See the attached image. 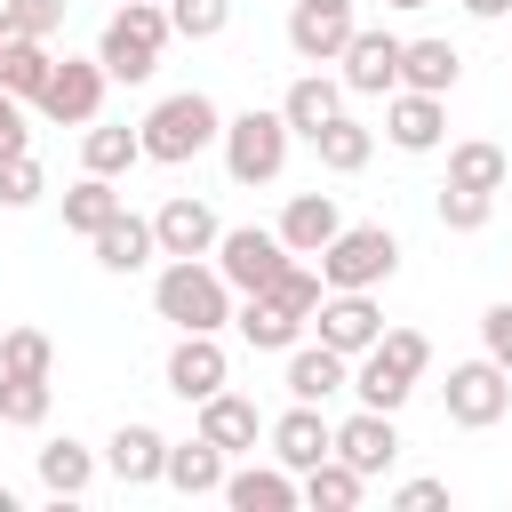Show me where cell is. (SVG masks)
I'll return each instance as SVG.
<instances>
[{
	"instance_id": "603a6c76",
	"label": "cell",
	"mask_w": 512,
	"mask_h": 512,
	"mask_svg": "<svg viewBox=\"0 0 512 512\" xmlns=\"http://www.w3.org/2000/svg\"><path fill=\"white\" fill-rule=\"evenodd\" d=\"M344 80H328V72H304V80H288V96H280V120L296 128V136H320L336 112H344Z\"/></svg>"
},
{
	"instance_id": "1f68e13d",
	"label": "cell",
	"mask_w": 512,
	"mask_h": 512,
	"mask_svg": "<svg viewBox=\"0 0 512 512\" xmlns=\"http://www.w3.org/2000/svg\"><path fill=\"white\" fill-rule=\"evenodd\" d=\"M504 176H512L504 144H488V136H464V144H448V184H472V192H504Z\"/></svg>"
},
{
	"instance_id": "f35d334b",
	"label": "cell",
	"mask_w": 512,
	"mask_h": 512,
	"mask_svg": "<svg viewBox=\"0 0 512 512\" xmlns=\"http://www.w3.org/2000/svg\"><path fill=\"white\" fill-rule=\"evenodd\" d=\"M40 192H48V176H40V160H32V152L0 160V208H32Z\"/></svg>"
},
{
	"instance_id": "e575fe53",
	"label": "cell",
	"mask_w": 512,
	"mask_h": 512,
	"mask_svg": "<svg viewBox=\"0 0 512 512\" xmlns=\"http://www.w3.org/2000/svg\"><path fill=\"white\" fill-rule=\"evenodd\" d=\"M48 376H0V424H16V432H32V424H48Z\"/></svg>"
},
{
	"instance_id": "f6af8a7d",
	"label": "cell",
	"mask_w": 512,
	"mask_h": 512,
	"mask_svg": "<svg viewBox=\"0 0 512 512\" xmlns=\"http://www.w3.org/2000/svg\"><path fill=\"white\" fill-rule=\"evenodd\" d=\"M456 8H464V16H480V24H504V16H512V0H456Z\"/></svg>"
},
{
	"instance_id": "9c48e42d",
	"label": "cell",
	"mask_w": 512,
	"mask_h": 512,
	"mask_svg": "<svg viewBox=\"0 0 512 512\" xmlns=\"http://www.w3.org/2000/svg\"><path fill=\"white\" fill-rule=\"evenodd\" d=\"M104 88H112L104 56H56V80H48V96H40L32 112L56 120V128H88V120L104 112Z\"/></svg>"
},
{
	"instance_id": "f1b7e54d",
	"label": "cell",
	"mask_w": 512,
	"mask_h": 512,
	"mask_svg": "<svg viewBox=\"0 0 512 512\" xmlns=\"http://www.w3.org/2000/svg\"><path fill=\"white\" fill-rule=\"evenodd\" d=\"M32 464H40V488H48V496H88V480H96V448H88V440H72V432H64V440H48Z\"/></svg>"
},
{
	"instance_id": "d4e9b609",
	"label": "cell",
	"mask_w": 512,
	"mask_h": 512,
	"mask_svg": "<svg viewBox=\"0 0 512 512\" xmlns=\"http://www.w3.org/2000/svg\"><path fill=\"white\" fill-rule=\"evenodd\" d=\"M456 80H464V56H456V40H408V48H400V88L448 96Z\"/></svg>"
},
{
	"instance_id": "bcb514c9",
	"label": "cell",
	"mask_w": 512,
	"mask_h": 512,
	"mask_svg": "<svg viewBox=\"0 0 512 512\" xmlns=\"http://www.w3.org/2000/svg\"><path fill=\"white\" fill-rule=\"evenodd\" d=\"M8 40H16V24H8V0H0V48H8Z\"/></svg>"
},
{
	"instance_id": "e0dca14e",
	"label": "cell",
	"mask_w": 512,
	"mask_h": 512,
	"mask_svg": "<svg viewBox=\"0 0 512 512\" xmlns=\"http://www.w3.org/2000/svg\"><path fill=\"white\" fill-rule=\"evenodd\" d=\"M336 456L352 464V472H384L392 456H400V424H392V408H352L344 424H336Z\"/></svg>"
},
{
	"instance_id": "30bf717a",
	"label": "cell",
	"mask_w": 512,
	"mask_h": 512,
	"mask_svg": "<svg viewBox=\"0 0 512 512\" xmlns=\"http://www.w3.org/2000/svg\"><path fill=\"white\" fill-rule=\"evenodd\" d=\"M352 32H360L352 0H288V48H296L304 64H336Z\"/></svg>"
},
{
	"instance_id": "277c9868",
	"label": "cell",
	"mask_w": 512,
	"mask_h": 512,
	"mask_svg": "<svg viewBox=\"0 0 512 512\" xmlns=\"http://www.w3.org/2000/svg\"><path fill=\"white\" fill-rule=\"evenodd\" d=\"M176 40V24H168V8L160 0H128V8H112L104 16V32H96V56H104V72L112 80H152L160 72V48Z\"/></svg>"
},
{
	"instance_id": "4dcf8cb0",
	"label": "cell",
	"mask_w": 512,
	"mask_h": 512,
	"mask_svg": "<svg viewBox=\"0 0 512 512\" xmlns=\"http://www.w3.org/2000/svg\"><path fill=\"white\" fill-rule=\"evenodd\" d=\"M312 144H320V168L360 176V168H368V152H376V128H368V120H352V112H336V120H328Z\"/></svg>"
},
{
	"instance_id": "8d00e7d4",
	"label": "cell",
	"mask_w": 512,
	"mask_h": 512,
	"mask_svg": "<svg viewBox=\"0 0 512 512\" xmlns=\"http://www.w3.org/2000/svg\"><path fill=\"white\" fill-rule=\"evenodd\" d=\"M432 208H440V224H448V232H480V224L496 216V192H472V184H440V200H432Z\"/></svg>"
},
{
	"instance_id": "d590c367",
	"label": "cell",
	"mask_w": 512,
	"mask_h": 512,
	"mask_svg": "<svg viewBox=\"0 0 512 512\" xmlns=\"http://www.w3.org/2000/svg\"><path fill=\"white\" fill-rule=\"evenodd\" d=\"M0 376H56V344L40 328H8L0 336Z\"/></svg>"
},
{
	"instance_id": "7bdbcfd3",
	"label": "cell",
	"mask_w": 512,
	"mask_h": 512,
	"mask_svg": "<svg viewBox=\"0 0 512 512\" xmlns=\"http://www.w3.org/2000/svg\"><path fill=\"white\" fill-rule=\"evenodd\" d=\"M16 152H32V128H24V96L0 88V160H16Z\"/></svg>"
},
{
	"instance_id": "7dc6e473",
	"label": "cell",
	"mask_w": 512,
	"mask_h": 512,
	"mask_svg": "<svg viewBox=\"0 0 512 512\" xmlns=\"http://www.w3.org/2000/svg\"><path fill=\"white\" fill-rule=\"evenodd\" d=\"M384 8H432V0H384Z\"/></svg>"
},
{
	"instance_id": "b9f144b4",
	"label": "cell",
	"mask_w": 512,
	"mask_h": 512,
	"mask_svg": "<svg viewBox=\"0 0 512 512\" xmlns=\"http://www.w3.org/2000/svg\"><path fill=\"white\" fill-rule=\"evenodd\" d=\"M480 352H488V360H504V368H512V296H496V304H488V312H480Z\"/></svg>"
},
{
	"instance_id": "7402d4cb",
	"label": "cell",
	"mask_w": 512,
	"mask_h": 512,
	"mask_svg": "<svg viewBox=\"0 0 512 512\" xmlns=\"http://www.w3.org/2000/svg\"><path fill=\"white\" fill-rule=\"evenodd\" d=\"M176 496H224V448L208 440V432H192V440H168V472H160Z\"/></svg>"
},
{
	"instance_id": "3957f363",
	"label": "cell",
	"mask_w": 512,
	"mask_h": 512,
	"mask_svg": "<svg viewBox=\"0 0 512 512\" xmlns=\"http://www.w3.org/2000/svg\"><path fill=\"white\" fill-rule=\"evenodd\" d=\"M208 144H224V112H216V96L176 88V96H160V104L144 112V160L184 168V160H200Z\"/></svg>"
},
{
	"instance_id": "8992f818",
	"label": "cell",
	"mask_w": 512,
	"mask_h": 512,
	"mask_svg": "<svg viewBox=\"0 0 512 512\" xmlns=\"http://www.w3.org/2000/svg\"><path fill=\"white\" fill-rule=\"evenodd\" d=\"M400 272V232L392 224H344L320 248V280L328 288H384Z\"/></svg>"
},
{
	"instance_id": "ba28073f",
	"label": "cell",
	"mask_w": 512,
	"mask_h": 512,
	"mask_svg": "<svg viewBox=\"0 0 512 512\" xmlns=\"http://www.w3.org/2000/svg\"><path fill=\"white\" fill-rule=\"evenodd\" d=\"M288 264H296V248L280 240V224H272V232H264V224H232V232L216 240V272L232 280V296H264Z\"/></svg>"
},
{
	"instance_id": "5b68a950",
	"label": "cell",
	"mask_w": 512,
	"mask_h": 512,
	"mask_svg": "<svg viewBox=\"0 0 512 512\" xmlns=\"http://www.w3.org/2000/svg\"><path fill=\"white\" fill-rule=\"evenodd\" d=\"M288 144H296V128L280 120V112H232L224 120V176L232 184H272L280 168H288Z\"/></svg>"
},
{
	"instance_id": "5bb4252c",
	"label": "cell",
	"mask_w": 512,
	"mask_h": 512,
	"mask_svg": "<svg viewBox=\"0 0 512 512\" xmlns=\"http://www.w3.org/2000/svg\"><path fill=\"white\" fill-rule=\"evenodd\" d=\"M152 232H160V256H216V240H224L216 208H208V200H192V192L160 200V208H152Z\"/></svg>"
},
{
	"instance_id": "ee69618b",
	"label": "cell",
	"mask_w": 512,
	"mask_h": 512,
	"mask_svg": "<svg viewBox=\"0 0 512 512\" xmlns=\"http://www.w3.org/2000/svg\"><path fill=\"white\" fill-rule=\"evenodd\" d=\"M392 504H400V512H440V504H448V480H400Z\"/></svg>"
},
{
	"instance_id": "836d02e7",
	"label": "cell",
	"mask_w": 512,
	"mask_h": 512,
	"mask_svg": "<svg viewBox=\"0 0 512 512\" xmlns=\"http://www.w3.org/2000/svg\"><path fill=\"white\" fill-rule=\"evenodd\" d=\"M360 488H368V472H352L344 456H320V464L304 472V504H312V512H352Z\"/></svg>"
},
{
	"instance_id": "2e32d148",
	"label": "cell",
	"mask_w": 512,
	"mask_h": 512,
	"mask_svg": "<svg viewBox=\"0 0 512 512\" xmlns=\"http://www.w3.org/2000/svg\"><path fill=\"white\" fill-rule=\"evenodd\" d=\"M384 136H392L400 152H440V136H448V96L392 88V104H384Z\"/></svg>"
},
{
	"instance_id": "4fadbf2b",
	"label": "cell",
	"mask_w": 512,
	"mask_h": 512,
	"mask_svg": "<svg viewBox=\"0 0 512 512\" xmlns=\"http://www.w3.org/2000/svg\"><path fill=\"white\" fill-rule=\"evenodd\" d=\"M160 376H168V392H176V400H192V408H200L208 392H224L232 360H224V344H216V336L176 328V352H168V368H160Z\"/></svg>"
},
{
	"instance_id": "6da1fadb",
	"label": "cell",
	"mask_w": 512,
	"mask_h": 512,
	"mask_svg": "<svg viewBox=\"0 0 512 512\" xmlns=\"http://www.w3.org/2000/svg\"><path fill=\"white\" fill-rule=\"evenodd\" d=\"M320 296H328V280H320V272H304V264H288L264 296H240L232 328H240V344H248V352H288V344H304V328H312Z\"/></svg>"
},
{
	"instance_id": "7c38bea8",
	"label": "cell",
	"mask_w": 512,
	"mask_h": 512,
	"mask_svg": "<svg viewBox=\"0 0 512 512\" xmlns=\"http://www.w3.org/2000/svg\"><path fill=\"white\" fill-rule=\"evenodd\" d=\"M312 328H320V344H336V352H368L376 336H384V312H376V296L368 288H328L320 296V312H312Z\"/></svg>"
},
{
	"instance_id": "484cf974",
	"label": "cell",
	"mask_w": 512,
	"mask_h": 512,
	"mask_svg": "<svg viewBox=\"0 0 512 512\" xmlns=\"http://www.w3.org/2000/svg\"><path fill=\"white\" fill-rule=\"evenodd\" d=\"M200 432H208L224 456H240V448H256L264 416H256V400H240V392H208V400H200Z\"/></svg>"
},
{
	"instance_id": "4316f807",
	"label": "cell",
	"mask_w": 512,
	"mask_h": 512,
	"mask_svg": "<svg viewBox=\"0 0 512 512\" xmlns=\"http://www.w3.org/2000/svg\"><path fill=\"white\" fill-rule=\"evenodd\" d=\"M48 80H56V48L16 32V40L0 48V88H16L24 104H40V96H48Z\"/></svg>"
},
{
	"instance_id": "83f0119b",
	"label": "cell",
	"mask_w": 512,
	"mask_h": 512,
	"mask_svg": "<svg viewBox=\"0 0 512 512\" xmlns=\"http://www.w3.org/2000/svg\"><path fill=\"white\" fill-rule=\"evenodd\" d=\"M352 392H360V408H392V416H400V408H408V392H416V376L368 344V352L352 360Z\"/></svg>"
},
{
	"instance_id": "7a4b0ae2",
	"label": "cell",
	"mask_w": 512,
	"mask_h": 512,
	"mask_svg": "<svg viewBox=\"0 0 512 512\" xmlns=\"http://www.w3.org/2000/svg\"><path fill=\"white\" fill-rule=\"evenodd\" d=\"M152 312H160L168 328H200V336H216V328L232 320V280H224L216 264H200V256H168L160 280H152Z\"/></svg>"
},
{
	"instance_id": "d6a6232c",
	"label": "cell",
	"mask_w": 512,
	"mask_h": 512,
	"mask_svg": "<svg viewBox=\"0 0 512 512\" xmlns=\"http://www.w3.org/2000/svg\"><path fill=\"white\" fill-rule=\"evenodd\" d=\"M112 216H120V192H112V176H80V184L64 192V232L96 240V232H104Z\"/></svg>"
},
{
	"instance_id": "44dd1931",
	"label": "cell",
	"mask_w": 512,
	"mask_h": 512,
	"mask_svg": "<svg viewBox=\"0 0 512 512\" xmlns=\"http://www.w3.org/2000/svg\"><path fill=\"white\" fill-rule=\"evenodd\" d=\"M336 232H344V216H336V192H288V208H280V240H288L296 256H320Z\"/></svg>"
},
{
	"instance_id": "74e56055",
	"label": "cell",
	"mask_w": 512,
	"mask_h": 512,
	"mask_svg": "<svg viewBox=\"0 0 512 512\" xmlns=\"http://www.w3.org/2000/svg\"><path fill=\"white\" fill-rule=\"evenodd\" d=\"M168 24H176V40H216L232 24V0H168Z\"/></svg>"
},
{
	"instance_id": "60d3db41",
	"label": "cell",
	"mask_w": 512,
	"mask_h": 512,
	"mask_svg": "<svg viewBox=\"0 0 512 512\" xmlns=\"http://www.w3.org/2000/svg\"><path fill=\"white\" fill-rule=\"evenodd\" d=\"M8 24H16L24 40H56V24H64V0H8Z\"/></svg>"
},
{
	"instance_id": "ab89813d",
	"label": "cell",
	"mask_w": 512,
	"mask_h": 512,
	"mask_svg": "<svg viewBox=\"0 0 512 512\" xmlns=\"http://www.w3.org/2000/svg\"><path fill=\"white\" fill-rule=\"evenodd\" d=\"M376 352H384V360H400L408 376H424V368H432V336H424V328H384V336H376Z\"/></svg>"
},
{
	"instance_id": "d6986e66",
	"label": "cell",
	"mask_w": 512,
	"mask_h": 512,
	"mask_svg": "<svg viewBox=\"0 0 512 512\" xmlns=\"http://www.w3.org/2000/svg\"><path fill=\"white\" fill-rule=\"evenodd\" d=\"M288 400H336V392H352V352H336V344H288Z\"/></svg>"
},
{
	"instance_id": "ffe728a7",
	"label": "cell",
	"mask_w": 512,
	"mask_h": 512,
	"mask_svg": "<svg viewBox=\"0 0 512 512\" xmlns=\"http://www.w3.org/2000/svg\"><path fill=\"white\" fill-rule=\"evenodd\" d=\"M104 472H112L120 488H152V480L168 472V440H160L152 424H120V432L104 440Z\"/></svg>"
},
{
	"instance_id": "c3c4849f",
	"label": "cell",
	"mask_w": 512,
	"mask_h": 512,
	"mask_svg": "<svg viewBox=\"0 0 512 512\" xmlns=\"http://www.w3.org/2000/svg\"><path fill=\"white\" fill-rule=\"evenodd\" d=\"M0 512H16V496H8V488H0Z\"/></svg>"
},
{
	"instance_id": "ac0fdd59",
	"label": "cell",
	"mask_w": 512,
	"mask_h": 512,
	"mask_svg": "<svg viewBox=\"0 0 512 512\" xmlns=\"http://www.w3.org/2000/svg\"><path fill=\"white\" fill-rule=\"evenodd\" d=\"M224 504L232 512H296L304 504V480L272 456V464H240V472H224Z\"/></svg>"
},
{
	"instance_id": "9a60e30c",
	"label": "cell",
	"mask_w": 512,
	"mask_h": 512,
	"mask_svg": "<svg viewBox=\"0 0 512 512\" xmlns=\"http://www.w3.org/2000/svg\"><path fill=\"white\" fill-rule=\"evenodd\" d=\"M272 456H280L296 480H304L320 456H336V424L320 416V400H288V416L272 424Z\"/></svg>"
},
{
	"instance_id": "f546056e",
	"label": "cell",
	"mask_w": 512,
	"mask_h": 512,
	"mask_svg": "<svg viewBox=\"0 0 512 512\" xmlns=\"http://www.w3.org/2000/svg\"><path fill=\"white\" fill-rule=\"evenodd\" d=\"M144 160V128H96L88 120V136H80V168L88 176H128Z\"/></svg>"
},
{
	"instance_id": "cb8c5ba5",
	"label": "cell",
	"mask_w": 512,
	"mask_h": 512,
	"mask_svg": "<svg viewBox=\"0 0 512 512\" xmlns=\"http://www.w3.org/2000/svg\"><path fill=\"white\" fill-rule=\"evenodd\" d=\"M88 248H96V264H104V272H144V264L160 256V232H152V216H128V208H120Z\"/></svg>"
},
{
	"instance_id": "52a82bcc",
	"label": "cell",
	"mask_w": 512,
	"mask_h": 512,
	"mask_svg": "<svg viewBox=\"0 0 512 512\" xmlns=\"http://www.w3.org/2000/svg\"><path fill=\"white\" fill-rule=\"evenodd\" d=\"M440 408H448V424H464V432H488V424H504V408H512V368L504 360H456L448 368V384H440Z\"/></svg>"
},
{
	"instance_id": "8fae6325",
	"label": "cell",
	"mask_w": 512,
	"mask_h": 512,
	"mask_svg": "<svg viewBox=\"0 0 512 512\" xmlns=\"http://www.w3.org/2000/svg\"><path fill=\"white\" fill-rule=\"evenodd\" d=\"M400 48H408L400 32L360 24V32L344 40V56H336V64H344V88H352V96H392V88H400Z\"/></svg>"
}]
</instances>
